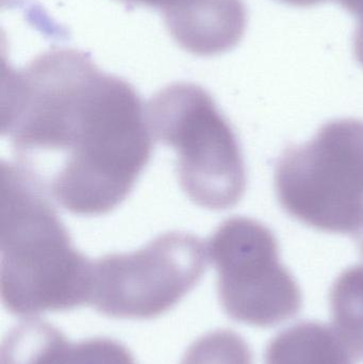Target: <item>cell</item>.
<instances>
[{"label":"cell","instance_id":"277c9868","mask_svg":"<svg viewBox=\"0 0 363 364\" xmlns=\"http://www.w3.org/2000/svg\"><path fill=\"white\" fill-rule=\"evenodd\" d=\"M283 209L298 222L355 240L363 256V121L335 119L288 147L275 171Z\"/></svg>","mask_w":363,"mask_h":364},{"label":"cell","instance_id":"30bf717a","mask_svg":"<svg viewBox=\"0 0 363 364\" xmlns=\"http://www.w3.org/2000/svg\"><path fill=\"white\" fill-rule=\"evenodd\" d=\"M330 308L335 333L352 357L363 361V264L349 267L337 278Z\"/></svg>","mask_w":363,"mask_h":364},{"label":"cell","instance_id":"6da1fadb","mask_svg":"<svg viewBox=\"0 0 363 364\" xmlns=\"http://www.w3.org/2000/svg\"><path fill=\"white\" fill-rule=\"evenodd\" d=\"M1 134L15 164L76 215L121 205L153 153L136 89L72 48L50 49L19 70L4 66Z\"/></svg>","mask_w":363,"mask_h":364},{"label":"cell","instance_id":"52a82bcc","mask_svg":"<svg viewBox=\"0 0 363 364\" xmlns=\"http://www.w3.org/2000/svg\"><path fill=\"white\" fill-rule=\"evenodd\" d=\"M162 14L175 42L200 57L232 50L246 29V8L242 0H187Z\"/></svg>","mask_w":363,"mask_h":364},{"label":"cell","instance_id":"4fadbf2b","mask_svg":"<svg viewBox=\"0 0 363 364\" xmlns=\"http://www.w3.org/2000/svg\"><path fill=\"white\" fill-rule=\"evenodd\" d=\"M128 4H141V6H151V8L160 9L162 13L183 4L187 0H121Z\"/></svg>","mask_w":363,"mask_h":364},{"label":"cell","instance_id":"5b68a950","mask_svg":"<svg viewBox=\"0 0 363 364\" xmlns=\"http://www.w3.org/2000/svg\"><path fill=\"white\" fill-rule=\"evenodd\" d=\"M208 258L204 241L181 231L129 254L106 255L93 262L90 305L109 318H158L195 288Z\"/></svg>","mask_w":363,"mask_h":364},{"label":"cell","instance_id":"7a4b0ae2","mask_svg":"<svg viewBox=\"0 0 363 364\" xmlns=\"http://www.w3.org/2000/svg\"><path fill=\"white\" fill-rule=\"evenodd\" d=\"M1 280L6 309L17 316L90 304L93 262L81 254L49 197L15 164H1Z\"/></svg>","mask_w":363,"mask_h":364},{"label":"cell","instance_id":"ba28073f","mask_svg":"<svg viewBox=\"0 0 363 364\" xmlns=\"http://www.w3.org/2000/svg\"><path fill=\"white\" fill-rule=\"evenodd\" d=\"M353 357L334 329L300 322L276 336L266 350V364H353Z\"/></svg>","mask_w":363,"mask_h":364},{"label":"cell","instance_id":"8992f818","mask_svg":"<svg viewBox=\"0 0 363 364\" xmlns=\"http://www.w3.org/2000/svg\"><path fill=\"white\" fill-rule=\"evenodd\" d=\"M208 252L220 303L232 320L271 327L300 312V287L281 264L274 233L261 223L242 216L224 220L209 239Z\"/></svg>","mask_w":363,"mask_h":364},{"label":"cell","instance_id":"9a60e30c","mask_svg":"<svg viewBox=\"0 0 363 364\" xmlns=\"http://www.w3.org/2000/svg\"><path fill=\"white\" fill-rule=\"evenodd\" d=\"M279 1L290 4V6H317V4H324V2L330 1V0H279Z\"/></svg>","mask_w":363,"mask_h":364},{"label":"cell","instance_id":"7c38bea8","mask_svg":"<svg viewBox=\"0 0 363 364\" xmlns=\"http://www.w3.org/2000/svg\"><path fill=\"white\" fill-rule=\"evenodd\" d=\"M65 364L136 363L123 344L107 338H95L74 344Z\"/></svg>","mask_w":363,"mask_h":364},{"label":"cell","instance_id":"8fae6325","mask_svg":"<svg viewBox=\"0 0 363 364\" xmlns=\"http://www.w3.org/2000/svg\"><path fill=\"white\" fill-rule=\"evenodd\" d=\"M180 364H253V355L241 336L223 329L196 340Z\"/></svg>","mask_w":363,"mask_h":364},{"label":"cell","instance_id":"9c48e42d","mask_svg":"<svg viewBox=\"0 0 363 364\" xmlns=\"http://www.w3.org/2000/svg\"><path fill=\"white\" fill-rule=\"evenodd\" d=\"M72 344L50 323L30 318L2 340L1 364H65Z\"/></svg>","mask_w":363,"mask_h":364},{"label":"cell","instance_id":"3957f363","mask_svg":"<svg viewBox=\"0 0 363 364\" xmlns=\"http://www.w3.org/2000/svg\"><path fill=\"white\" fill-rule=\"evenodd\" d=\"M151 136L177 153L181 188L211 211L234 207L246 190V168L238 139L212 96L200 85L176 82L146 106Z\"/></svg>","mask_w":363,"mask_h":364},{"label":"cell","instance_id":"5bb4252c","mask_svg":"<svg viewBox=\"0 0 363 364\" xmlns=\"http://www.w3.org/2000/svg\"><path fill=\"white\" fill-rule=\"evenodd\" d=\"M355 55L360 65L363 66V18L358 19V27L356 30L355 41H354Z\"/></svg>","mask_w":363,"mask_h":364}]
</instances>
